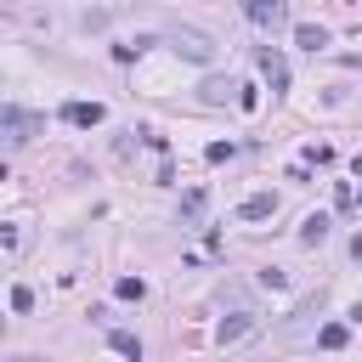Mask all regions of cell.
Listing matches in <instances>:
<instances>
[{
	"label": "cell",
	"mask_w": 362,
	"mask_h": 362,
	"mask_svg": "<svg viewBox=\"0 0 362 362\" xmlns=\"http://www.w3.org/2000/svg\"><path fill=\"white\" fill-rule=\"evenodd\" d=\"M249 334H255V317H249V311H232V317H221V328H215L221 345H238V339H249Z\"/></svg>",
	"instance_id": "6da1fadb"
},
{
	"label": "cell",
	"mask_w": 362,
	"mask_h": 362,
	"mask_svg": "<svg viewBox=\"0 0 362 362\" xmlns=\"http://www.w3.org/2000/svg\"><path fill=\"white\" fill-rule=\"evenodd\" d=\"M260 74L272 79V90H288V62H283L272 45H260Z\"/></svg>",
	"instance_id": "7a4b0ae2"
},
{
	"label": "cell",
	"mask_w": 362,
	"mask_h": 362,
	"mask_svg": "<svg viewBox=\"0 0 362 362\" xmlns=\"http://www.w3.org/2000/svg\"><path fill=\"white\" fill-rule=\"evenodd\" d=\"M62 119H68V124H79V130H90V124H102L107 113H102V102H68V107H62Z\"/></svg>",
	"instance_id": "3957f363"
},
{
	"label": "cell",
	"mask_w": 362,
	"mask_h": 362,
	"mask_svg": "<svg viewBox=\"0 0 362 362\" xmlns=\"http://www.w3.org/2000/svg\"><path fill=\"white\" fill-rule=\"evenodd\" d=\"M243 11H249V23H260V28H277V23H283V17H288V11H283V6H277V0H249V6H243Z\"/></svg>",
	"instance_id": "277c9868"
},
{
	"label": "cell",
	"mask_w": 362,
	"mask_h": 362,
	"mask_svg": "<svg viewBox=\"0 0 362 362\" xmlns=\"http://www.w3.org/2000/svg\"><path fill=\"white\" fill-rule=\"evenodd\" d=\"M34 124H40V119H28V113H23V107H6V141H11V147H23V141H28V130H34Z\"/></svg>",
	"instance_id": "5b68a950"
},
{
	"label": "cell",
	"mask_w": 362,
	"mask_h": 362,
	"mask_svg": "<svg viewBox=\"0 0 362 362\" xmlns=\"http://www.w3.org/2000/svg\"><path fill=\"white\" fill-rule=\"evenodd\" d=\"M238 215H243V221H266V215H277V192H255V198H243Z\"/></svg>",
	"instance_id": "8992f818"
},
{
	"label": "cell",
	"mask_w": 362,
	"mask_h": 362,
	"mask_svg": "<svg viewBox=\"0 0 362 362\" xmlns=\"http://www.w3.org/2000/svg\"><path fill=\"white\" fill-rule=\"evenodd\" d=\"M175 45H181L192 62H209V57H215V45H209L204 34H192V28H181V34H175Z\"/></svg>",
	"instance_id": "52a82bcc"
},
{
	"label": "cell",
	"mask_w": 362,
	"mask_h": 362,
	"mask_svg": "<svg viewBox=\"0 0 362 362\" xmlns=\"http://www.w3.org/2000/svg\"><path fill=\"white\" fill-rule=\"evenodd\" d=\"M328 238V215H305L300 221V243H322Z\"/></svg>",
	"instance_id": "ba28073f"
},
{
	"label": "cell",
	"mask_w": 362,
	"mask_h": 362,
	"mask_svg": "<svg viewBox=\"0 0 362 362\" xmlns=\"http://www.w3.org/2000/svg\"><path fill=\"white\" fill-rule=\"evenodd\" d=\"M107 345H113L119 356H130V362H141V339H136V334H124V328H119V334H113Z\"/></svg>",
	"instance_id": "9c48e42d"
},
{
	"label": "cell",
	"mask_w": 362,
	"mask_h": 362,
	"mask_svg": "<svg viewBox=\"0 0 362 362\" xmlns=\"http://www.w3.org/2000/svg\"><path fill=\"white\" fill-rule=\"evenodd\" d=\"M345 339H351V334H345V322H328V328L317 334V345H322V351H339Z\"/></svg>",
	"instance_id": "30bf717a"
},
{
	"label": "cell",
	"mask_w": 362,
	"mask_h": 362,
	"mask_svg": "<svg viewBox=\"0 0 362 362\" xmlns=\"http://www.w3.org/2000/svg\"><path fill=\"white\" fill-rule=\"evenodd\" d=\"M300 45H305V51H322V45H328V34H322V28H311V23H300Z\"/></svg>",
	"instance_id": "8fae6325"
},
{
	"label": "cell",
	"mask_w": 362,
	"mask_h": 362,
	"mask_svg": "<svg viewBox=\"0 0 362 362\" xmlns=\"http://www.w3.org/2000/svg\"><path fill=\"white\" fill-rule=\"evenodd\" d=\"M141 294H147L141 277H119V300H141Z\"/></svg>",
	"instance_id": "7c38bea8"
},
{
	"label": "cell",
	"mask_w": 362,
	"mask_h": 362,
	"mask_svg": "<svg viewBox=\"0 0 362 362\" xmlns=\"http://www.w3.org/2000/svg\"><path fill=\"white\" fill-rule=\"evenodd\" d=\"M204 158H209V164H226V158H232V141H209Z\"/></svg>",
	"instance_id": "4fadbf2b"
},
{
	"label": "cell",
	"mask_w": 362,
	"mask_h": 362,
	"mask_svg": "<svg viewBox=\"0 0 362 362\" xmlns=\"http://www.w3.org/2000/svg\"><path fill=\"white\" fill-rule=\"evenodd\" d=\"M238 90H243V96H238V107H243V113H255V107H260V90H255V85H238Z\"/></svg>",
	"instance_id": "5bb4252c"
},
{
	"label": "cell",
	"mask_w": 362,
	"mask_h": 362,
	"mask_svg": "<svg viewBox=\"0 0 362 362\" xmlns=\"http://www.w3.org/2000/svg\"><path fill=\"white\" fill-rule=\"evenodd\" d=\"M28 305H34V288L17 283V288H11V311H28Z\"/></svg>",
	"instance_id": "9a60e30c"
},
{
	"label": "cell",
	"mask_w": 362,
	"mask_h": 362,
	"mask_svg": "<svg viewBox=\"0 0 362 362\" xmlns=\"http://www.w3.org/2000/svg\"><path fill=\"white\" fill-rule=\"evenodd\" d=\"M260 283H266V288H288V277H283L277 266H266V272H260Z\"/></svg>",
	"instance_id": "2e32d148"
},
{
	"label": "cell",
	"mask_w": 362,
	"mask_h": 362,
	"mask_svg": "<svg viewBox=\"0 0 362 362\" xmlns=\"http://www.w3.org/2000/svg\"><path fill=\"white\" fill-rule=\"evenodd\" d=\"M351 255H356V260H362V232H356V238H351Z\"/></svg>",
	"instance_id": "e0dca14e"
},
{
	"label": "cell",
	"mask_w": 362,
	"mask_h": 362,
	"mask_svg": "<svg viewBox=\"0 0 362 362\" xmlns=\"http://www.w3.org/2000/svg\"><path fill=\"white\" fill-rule=\"evenodd\" d=\"M17 362H34V356H17Z\"/></svg>",
	"instance_id": "ac0fdd59"
},
{
	"label": "cell",
	"mask_w": 362,
	"mask_h": 362,
	"mask_svg": "<svg viewBox=\"0 0 362 362\" xmlns=\"http://www.w3.org/2000/svg\"><path fill=\"white\" fill-rule=\"evenodd\" d=\"M356 204H362V198H356Z\"/></svg>",
	"instance_id": "d6986e66"
}]
</instances>
